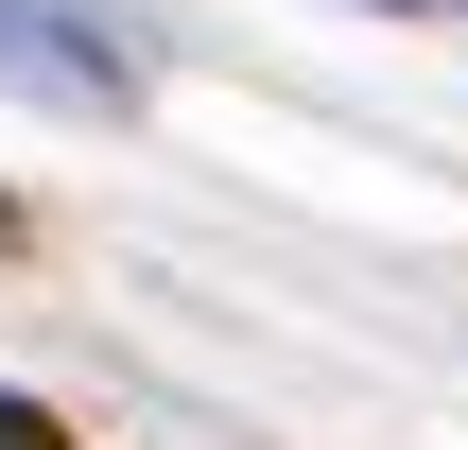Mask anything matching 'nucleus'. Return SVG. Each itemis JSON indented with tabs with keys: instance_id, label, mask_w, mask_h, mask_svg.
<instances>
[{
	"instance_id": "nucleus-2",
	"label": "nucleus",
	"mask_w": 468,
	"mask_h": 450,
	"mask_svg": "<svg viewBox=\"0 0 468 450\" xmlns=\"http://www.w3.org/2000/svg\"><path fill=\"white\" fill-rule=\"evenodd\" d=\"M0 450H69V416H52V399H17V382H0Z\"/></svg>"
},
{
	"instance_id": "nucleus-3",
	"label": "nucleus",
	"mask_w": 468,
	"mask_h": 450,
	"mask_svg": "<svg viewBox=\"0 0 468 450\" xmlns=\"http://www.w3.org/2000/svg\"><path fill=\"white\" fill-rule=\"evenodd\" d=\"M399 17H468V0H399Z\"/></svg>"
},
{
	"instance_id": "nucleus-1",
	"label": "nucleus",
	"mask_w": 468,
	"mask_h": 450,
	"mask_svg": "<svg viewBox=\"0 0 468 450\" xmlns=\"http://www.w3.org/2000/svg\"><path fill=\"white\" fill-rule=\"evenodd\" d=\"M0 87L17 104H69V121H122L139 104V52L104 0H0Z\"/></svg>"
}]
</instances>
